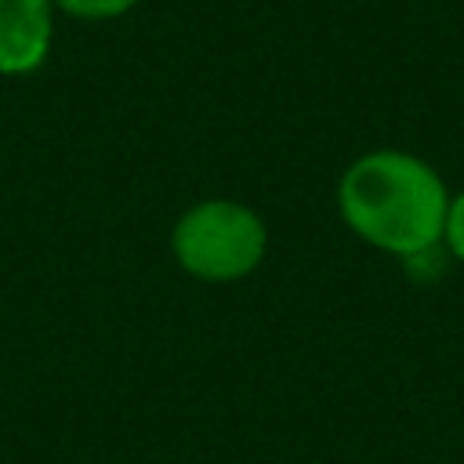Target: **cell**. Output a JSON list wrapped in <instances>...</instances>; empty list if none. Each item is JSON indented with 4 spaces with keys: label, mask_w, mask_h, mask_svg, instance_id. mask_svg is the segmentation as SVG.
<instances>
[{
    "label": "cell",
    "mask_w": 464,
    "mask_h": 464,
    "mask_svg": "<svg viewBox=\"0 0 464 464\" xmlns=\"http://www.w3.org/2000/svg\"><path fill=\"white\" fill-rule=\"evenodd\" d=\"M337 210L370 246L417 257L442 243L450 192L420 156L377 149L359 156L341 174Z\"/></svg>",
    "instance_id": "6da1fadb"
},
{
    "label": "cell",
    "mask_w": 464,
    "mask_h": 464,
    "mask_svg": "<svg viewBox=\"0 0 464 464\" xmlns=\"http://www.w3.org/2000/svg\"><path fill=\"white\" fill-rule=\"evenodd\" d=\"M174 261L203 283H236L250 276L268 250L257 210L236 199H203L188 207L170 232Z\"/></svg>",
    "instance_id": "7a4b0ae2"
},
{
    "label": "cell",
    "mask_w": 464,
    "mask_h": 464,
    "mask_svg": "<svg viewBox=\"0 0 464 464\" xmlns=\"http://www.w3.org/2000/svg\"><path fill=\"white\" fill-rule=\"evenodd\" d=\"M54 11V0H0V76H25L47 62Z\"/></svg>",
    "instance_id": "3957f363"
},
{
    "label": "cell",
    "mask_w": 464,
    "mask_h": 464,
    "mask_svg": "<svg viewBox=\"0 0 464 464\" xmlns=\"http://www.w3.org/2000/svg\"><path fill=\"white\" fill-rule=\"evenodd\" d=\"M141 0H54V7L69 18H80V22H109V18H120L127 14L130 7H138Z\"/></svg>",
    "instance_id": "277c9868"
},
{
    "label": "cell",
    "mask_w": 464,
    "mask_h": 464,
    "mask_svg": "<svg viewBox=\"0 0 464 464\" xmlns=\"http://www.w3.org/2000/svg\"><path fill=\"white\" fill-rule=\"evenodd\" d=\"M442 243L450 246V254L457 261H464V192H457L450 199V210H446V225H442Z\"/></svg>",
    "instance_id": "5b68a950"
}]
</instances>
